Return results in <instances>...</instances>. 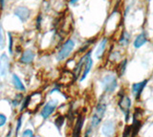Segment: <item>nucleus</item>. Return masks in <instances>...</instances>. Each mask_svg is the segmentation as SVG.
I'll use <instances>...</instances> for the list:
<instances>
[{
    "instance_id": "6",
    "label": "nucleus",
    "mask_w": 153,
    "mask_h": 137,
    "mask_svg": "<svg viewBox=\"0 0 153 137\" xmlns=\"http://www.w3.org/2000/svg\"><path fill=\"white\" fill-rule=\"evenodd\" d=\"M76 79L78 78L76 77L74 72L72 71V70L66 68L62 70L59 79V84H62V86H70V84L75 83Z\"/></svg>"
},
{
    "instance_id": "16",
    "label": "nucleus",
    "mask_w": 153,
    "mask_h": 137,
    "mask_svg": "<svg viewBox=\"0 0 153 137\" xmlns=\"http://www.w3.org/2000/svg\"><path fill=\"white\" fill-rule=\"evenodd\" d=\"M147 41H148L147 35H146V33L143 31V32L141 33L140 35H138L136 36V39H134L133 46H134V48H135V49H139V48H141L142 46L145 45Z\"/></svg>"
},
{
    "instance_id": "24",
    "label": "nucleus",
    "mask_w": 153,
    "mask_h": 137,
    "mask_svg": "<svg viewBox=\"0 0 153 137\" xmlns=\"http://www.w3.org/2000/svg\"><path fill=\"white\" fill-rule=\"evenodd\" d=\"M42 22H43V16H42L41 13H38L36 18V30L39 31L41 29Z\"/></svg>"
},
{
    "instance_id": "33",
    "label": "nucleus",
    "mask_w": 153,
    "mask_h": 137,
    "mask_svg": "<svg viewBox=\"0 0 153 137\" xmlns=\"http://www.w3.org/2000/svg\"><path fill=\"white\" fill-rule=\"evenodd\" d=\"M79 1V0H69V2H70L71 5H75V4H76Z\"/></svg>"
},
{
    "instance_id": "22",
    "label": "nucleus",
    "mask_w": 153,
    "mask_h": 137,
    "mask_svg": "<svg viewBox=\"0 0 153 137\" xmlns=\"http://www.w3.org/2000/svg\"><path fill=\"white\" fill-rule=\"evenodd\" d=\"M8 39H9V44H8L9 54L13 55V36L11 32H8Z\"/></svg>"
},
{
    "instance_id": "13",
    "label": "nucleus",
    "mask_w": 153,
    "mask_h": 137,
    "mask_svg": "<svg viewBox=\"0 0 153 137\" xmlns=\"http://www.w3.org/2000/svg\"><path fill=\"white\" fill-rule=\"evenodd\" d=\"M92 67H93V60H92V57H91V55H90L85 60L83 69H82V71H81V74L79 76L80 77L79 78V82H83L84 81V80L86 79V77L88 76V74L90 73Z\"/></svg>"
},
{
    "instance_id": "7",
    "label": "nucleus",
    "mask_w": 153,
    "mask_h": 137,
    "mask_svg": "<svg viewBox=\"0 0 153 137\" xmlns=\"http://www.w3.org/2000/svg\"><path fill=\"white\" fill-rule=\"evenodd\" d=\"M13 15L20 20V22L25 23L30 18L32 15V11L26 6H17L13 10Z\"/></svg>"
},
{
    "instance_id": "11",
    "label": "nucleus",
    "mask_w": 153,
    "mask_h": 137,
    "mask_svg": "<svg viewBox=\"0 0 153 137\" xmlns=\"http://www.w3.org/2000/svg\"><path fill=\"white\" fill-rule=\"evenodd\" d=\"M115 130H116V126L115 123L112 120H108L105 123H103V125L102 127V133L105 137H111L114 135Z\"/></svg>"
},
{
    "instance_id": "29",
    "label": "nucleus",
    "mask_w": 153,
    "mask_h": 137,
    "mask_svg": "<svg viewBox=\"0 0 153 137\" xmlns=\"http://www.w3.org/2000/svg\"><path fill=\"white\" fill-rule=\"evenodd\" d=\"M7 123V116L0 113V127H4Z\"/></svg>"
},
{
    "instance_id": "5",
    "label": "nucleus",
    "mask_w": 153,
    "mask_h": 137,
    "mask_svg": "<svg viewBox=\"0 0 153 137\" xmlns=\"http://www.w3.org/2000/svg\"><path fill=\"white\" fill-rule=\"evenodd\" d=\"M43 103V95L39 91L33 92L31 95H29V103L27 109H29L31 112L36 111Z\"/></svg>"
},
{
    "instance_id": "4",
    "label": "nucleus",
    "mask_w": 153,
    "mask_h": 137,
    "mask_svg": "<svg viewBox=\"0 0 153 137\" xmlns=\"http://www.w3.org/2000/svg\"><path fill=\"white\" fill-rule=\"evenodd\" d=\"M119 102L118 106L120 107V109L123 111L124 114V120L127 123L130 118V108H131V99L129 98L127 95H126L123 92V90H121V92L119 93Z\"/></svg>"
},
{
    "instance_id": "21",
    "label": "nucleus",
    "mask_w": 153,
    "mask_h": 137,
    "mask_svg": "<svg viewBox=\"0 0 153 137\" xmlns=\"http://www.w3.org/2000/svg\"><path fill=\"white\" fill-rule=\"evenodd\" d=\"M5 44H6V39H5V31L4 28L0 22V50L4 49Z\"/></svg>"
},
{
    "instance_id": "1",
    "label": "nucleus",
    "mask_w": 153,
    "mask_h": 137,
    "mask_svg": "<svg viewBox=\"0 0 153 137\" xmlns=\"http://www.w3.org/2000/svg\"><path fill=\"white\" fill-rule=\"evenodd\" d=\"M107 109V103L103 100V97L100 98V100L99 101V103H97L95 108V111L92 115V118H91V124L90 126L95 129L97 127L100 123H102L103 117L105 115V112H106Z\"/></svg>"
},
{
    "instance_id": "19",
    "label": "nucleus",
    "mask_w": 153,
    "mask_h": 137,
    "mask_svg": "<svg viewBox=\"0 0 153 137\" xmlns=\"http://www.w3.org/2000/svg\"><path fill=\"white\" fill-rule=\"evenodd\" d=\"M127 60L124 59L123 60L121 63H120L119 66H118V69H117V72H118V76L119 77H123L124 73L126 71V67H127Z\"/></svg>"
},
{
    "instance_id": "9",
    "label": "nucleus",
    "mask_w": 153,
    "mask_h": 137,
    "mask_svg": "<svg viewBox=\"0 0 153 137\" xmlns=\"http://www.w3.org/2000/svg\"><path fill=\"white\" fill-rule=\"evenodd\" d=\"M10 66H11V63L8 55L6 53H2L0 55V75L2 77H7L10 71Z\"/></svg>"
},
{
    "instance_id": "17",
    "label": "nucleus",
    "mask_w": 153,
    "mask_h": 137,
    "mask_svg": "<svg viewBox=\"0 0 153 137\" xmlns=\"http://www.w3.org/2000/svg\"><path fill=\"white\" fill-rule=\"evenodd\" d=\"M12 83L13 87L16 89V90L20 91V92H25L26 91V87L24 86V83H22V81L20 80L16 74H13L12 75Z\"/></svg>"
},
{
    "instance_id": "30",
    "label": "nucleus",
    "mask_w": 153,
    "mask_h": 137,
    "mask_svg": "<svg viewBox=\"0 0 153 137\" xmlns=\"http://www.w3.org/2000/svg\"><path fill=\"white\" fill-rule=\"evenodd\" d=\"M21 137H33V132L32 130H26L23 131Z\"/></svg>"
},
{
    "instance_id": "25",
    "label": "nucleus",
    "mask_w": 153,
    "mask_h": 137,
    "mask_svg": "<svg viewBox=\"0 0 153 137\" xmlns=\"http://www.w3.org/2000/svg\"><path fill=\"white\" fill-rule=\"evenodd\" d=\"M22 100H23L22 94L18 93L17 95L16 96V98H14L13 100V106H19V105L21 103Z\"/></svg>"
},
{
    "instance_id": "26",
    "label": "nucleus",
    "mask_w": 153,
    "mask_h": 137,
    "mask_svg": "<svg viewBox=\"0 0 153 137\" xmlns=\"http://www.w3.org/2000/svg\"><path fill=\"white\" fill-rule=\"evenodd\" d=\"M21 126H22V115H20L18 117L17 122H16V137H17L18 133H19V130L21 129Z\"/></svg>"
},
{
    "instance_id": "32",
    "label": "nucleus",
    "mask_w": 153,
    "mask_h": 137,
    "mask_svg": "<svg viewBox=\"0 0 153 137\" xmlns=\"http://www.w3.org/2000/svg\"><path fill=\"white\" fill-rule=\"evenodd\" d=\"M6 2L7 0H0V10L3 11L6 8Z\"/></svg>"
},
{
    "instance_id": "18",
    "label": "nucleus",
    "mask_w": 153,
    "mask_h": 137,
    "mask_svg": "<svg viewBox=\"0 0 153 137\" xmlns=\"http://www.w3.org/2000/svg\"><path fill=\"white\" fill-rule=\"evenodd\" d=\"M130 39H131V35L126 30H123L122 32L121 36H120L119 39V44L121 45L122 47H126L129 44L130 42Z\"/></svg>"
},
{
    "instance_id": "14",
    "label": "nucleus",
    "mask_w": 153,
    "mask_h": 137,
    "mask_svg": "<svg viewBox=\"0 0 153 137\" xmlns=\"http://www.w3.org/2000/svg\"><path fill=\"white\" fill-rule=\"evenodd\" d=\"M107 44H108V39H107V37H102V40L100 41L97 49H96V53H95L96 58H97L98 60L102 59V57L104 56L105 51H106Z\"/></svg>"
},
{
    "instance_id": "20",
    "label": "nucleus",
    "mask_w": 153,
    "mask_h": 137,
    "mask_svg": "<svg viewBox=\"0 0 153 137\" xmlns=\"http://www.w3.org/2000/svg\"><path fill=\"white\" fill-rule=\"evenodd\" d=\"M94 41H95V39L87 40V41H86L85 43L78 50V52H76V54H78V55H80V54H81V55H83L84 53H86V52H87V50L90 48L91 44H93V43H94Z\"/></svg>"
},
{
    "instance_id": "23",
    "label": "nucleus",
    "mask_w": 153,
    "mask_h": 137,
    "mask_svg": "<svg viewBox=\"0 0 153 137\" xmlns=\"http://www.w3.org/2000/svg\"><path fill=\"white\" fill-rule=\"evenodd\" d=\"M64 123H65V117L62 116V115H59L56 118V120H55V125H56V129L59 130L61 129L62 126L64 125Z\"/></svg>"
},
{
    "instance_id": "28",
    "label": "nucleus",
    "mask_w": 153,
    "mask_h": 137,
    "mask_svg": "<svg viewBox=\"0 0 153 137\" xmlns=\"http://www.w3.org/2000/svg\"><path fill=\"white\" fill-rule=\"evenodd\" d=\"M131 125H127L124 127V130L123 132V137H130L131 136Z\"/></svg>"
},
{
    "instance_id": "34",
    "label": "nucleus",
    "mask_w": 153,
    "mask_h": 137,
    "mask_svg": "<svg viewBox=\"0 0 153 137\" xmlns=\"http://www.w3.org/2000/svg\"><path fill=\"white\" fill-rule=\"evenodd\" d=\"M2 86V82H1V79H0V88H1Z\"/></svg>"
},
{
    "instance_id": "31",
    "label": "nucleus",
    "mask_w": 153,
    "mask_h": 137,
    "mask_svg": "<svg viewBox=\"0 0 153 137\" xmlns=\"http://www.w3.org/2000/svg\"><path fill=\"white\" fill-rule=\"evenodd\" d=\"M92 130H93V127H91V126H89V127H87V130H86V131H85L84 137H89V136H90V134L92 133Z\"/></svg>"
},
{
    "instance_id": "10",
    "label": "nucleus",
    "mask_w": 153,
    "mask_h": 137,
    "mask_svg": "<svg viewBox=\"0 0 153 137\" xmlns=\"http://www.w3.org/2000/svg\"><path fill=\"white\" fill-rule=\"evenodd\" d=\"M36 54L31 49H26L22 52V54L19 58V63L22 64H31L35 60Z\"/></svg>"
},
{
    "instance_id": "15",
    "label": "nucleus",
    "mask_w": 153,
    "mask_h": 137,
    "mask_svg": "<svg viewBox=\"0 0 153 137\" xmlns=\"http://www.w3.org/2000/svg\"><path fill=\"white\" fill-rule=\"evenodd\" d=\"M84 116L79 114L78 116V119L76 121L75 127L73 129V133H72V137H80L81 134V130H82L83 123H84Z\"/></svg>"
},
{
    "instance_id": "3",
    "label": "nucleus",
    "mask_w": 153,
    "mask_h": 137,
    "mask_svg": "<svg viewBox=\"0 0 153 137\" xmlns=\"http://www.w3.org/2000/svg\"><path fill=\"white\" fill-rule=\"evenodd\" d=\"M102 86L104 93L106 94H111L115 92V90L118 87V79L117 76L114 74H107L100 81Z\"/></svg>"
},
{
    "instance_id": "12",
    "label": "nucleus",
    "mask_w": 153,
    "mask_h": 137,
    "mask_svg": "<svg viewBox=\"0 0 153 137\" xmlns=\"http://www.w3.org/2000/svg\"><path fill=\"white\" fill-rule=\"evenodd\" d=\"M147 83H148V80H143V81L140 83H136L132 86V94L137 101L141 98L142 93L143 91V89H145V87L146 86Z\"/></svg>"
},
{
    "instance_id": "27",
    "label": "nucleus",
    "mask_w": 153,
    "mask_h": 137,
    "mask_svg": "<svg viewBox=\"0 0 153 137\" xmlns=\"http://www.w3.org/2000/svg\"><path fill=\"white\" fill-rule=\"evenodd\" d=\"M28 103H29V96L23 98V100L21 102V106H20V111H23V110L27 109Z\"/></svg>"
},
{
    "instance_id": "2",
    "label": "nucleus",
    "mask_w": 153,
    "mask_h": 137,
    "mask_svg": "<svg viewBox=\"0 0 153 137\" xmlns=\"http://www.w3.org/2000/svg\"><path fill=\"white\" fill-rule=\"evenodd\" d=\"M76 47V42L73 39H67L65 40L63 43L61 44L60 49L56 53V60L59 61H62L66 60L67 58H69L70 55L72 54V52L74 51Z\"/></svg>"
},
{
    "instance_id": "8",
    "label": "nucleus",
    "mask_w": 153,
    "mask_h": 137,
    "mask_svg": "<svg viewBox=\"0 0 153 137\" xmlns=\"http://www.w3.org/2000/svg\"><path fill=\"white\" fill-rule=\"evenodd\" d=\"M57 106V101L56 100H51L48 103H45V106L42 107L41 109V117L43 119H47V118H49L53 113L55 112L56 108Z\"/></svg>"
}]
</instances>
